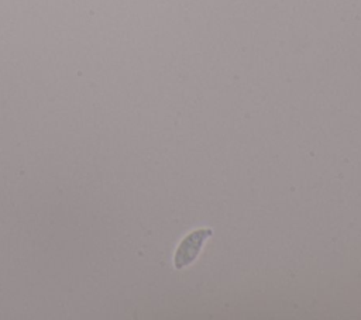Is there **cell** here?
<instances>
[{"mask_svg": "<svg viewBox=\"0 0 361 320\" xmlns=\"http://www.w3.org/2000/svg\"><path fill=\"white\" fill-rule=\"evenodd\" d=\"M210 235H212L210 228H200V230L192 231L188 237H185L175 252V258H173L175 266L178 269H182L189 264H192L199 255L204 240L209 238Z\"/></svg>", "mask_w": 361, "mask_h": 320, "instance_id": "6da1fadb", "label": "cell"}]
</instances>
